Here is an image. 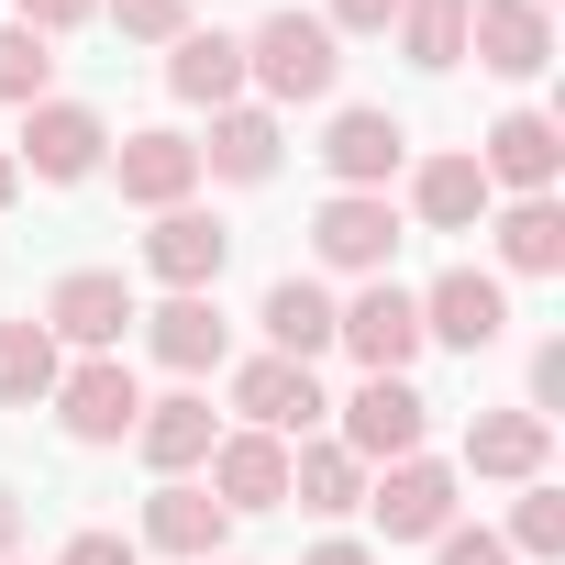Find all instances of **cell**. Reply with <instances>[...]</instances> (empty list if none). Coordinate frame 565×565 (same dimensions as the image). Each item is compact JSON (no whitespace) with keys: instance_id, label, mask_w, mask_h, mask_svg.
Masks as SVG:
<instances>
[{"instance_id":"obj_1","label":"cell","mask_w":565,"mask_h":565,"mask_svg":"<svg viewBox=\"0 0 565 565\" xmlns=\"http://www.w3.org/2000/svg\"><path fill=\"white\" fill-rule=\"evenodd\" d=\"M244 78H255L266 100H333V78H344L333 23H322V12H266V23L244 34Z\"/></svg>"},{"instance_id":"obj_2","label":"cell","mask_w":565,"mask_h":565,"mask_svg":"<svg viewBox=\"0 0 565 565\" xmlns=\"http://www.w3.org/2000/svg\"><path fill=\"white\" fill-rule=\"evenodd\" d=\"M333 344H355L366 377H399V366L422 355V300L399 289V277H366V289L333 311Z\"/></svg>"},{"instance_id":"obj_3","label":"cell","mask_w":565,"mask_h":565,"mask_svg":"<svg viewBox=\"0 0 565 565\" xmlns=\"http://www.w3.org/2000/svg\"><path fill=\"white\" fill-rule=\"evenodd\" d=\"M311 244H322V266H344V277H388V255H399L388 189H333V200L311 211Z\"/></svg>"},{"instance_id":"obj_4","label":"cell","mask_w":565,"mask_h":565,"mask_svg":"<svg viewBox=\"0 0 565 565\" xmlns=\"http://www.w3.org/2000/svg\"><path fill=\"white\" fill-rule=\"evenodd\" d=\"M510 333V289L477 266H444L433 289H422V344H455V355H488Z\"/></svg>"},{"instance_id":"obj_5","label":"cell","mask_w":565,"mask_h":565,"mask_svg":"<svg viewBox=\"0 0 565 565\" xmlns=\"http://www.w3.org/2000/svg\"><path fill=\"white\" fill-rule=\"evenodd\" d=\"M422 422H433V399L411 377H366L344 399V455L355 466H399V455H422Z\"/></svg>"},{"instance_id":"obj_6","label":"cell","mask_w":565,"mask_h":565,"mask_svg":"<svg viewBox=\"0 0 565 565\" xmlns=\"http://www.w3.org/2000/svg\"><path fill=\"white\" fill-rule=\"evenodd\" d=\"M366 510H377V532H388V543H433V532H455V466L399 455V466L366 488Z\"/></svg>"},{"instance_id":"obj_7","label":"cell","mask_w":565,"mask_h":565,"mask_svg":"<svg viewBox=\"0 0 565 565\" xmlns=\"http://www.w3.org/2000/svg\"><path fill=\"white\" fill-rule=\"evenodd\" d=\"M233 411H244V433H311L333 399H322V377L311 366H289V355H255V366H233Z\"/></svg>"},{"instance_id":"obj_8","label":"cell","mask_w":565,"mask_h":565,"mask_svg":"<svg viewBox=\"0 0 565 565\" xmlns=\"http://www.w3.org/2000/svg\"><path fill=\"white\" fill-rule=\"evenodd\" d=\"M466 45L488 78H543L554 67V12H532V0H466Z\"/></svg>"},{"instance_id":"obj_9","label":"cell","mask_w":565,"mask_h":565,"mask_svg":"<svg viewBox=\"0 0 565 565\" xmlns=\"http://www.w3.org/2000/svg\"><path fill=\"white\" fill-rule=\"evenodd\" d=\"M100 145H111V122H100L89 100H34V111H23V156H12V167H34V178H56V189H67V178H89V167H100Z\"/></svg>"},{"instance_id":"obj_10","label":"cell","mask_w":565,"mask_h":565,"mask_svg":"<svg viewBox=\"0 0 565 565\" xmlns=\"http://www.w3.org/2000/svg\"><path fill=\"white\" fill-rule=\"evenodd\" d=\"M56 422H67L78 444H122V433L145 422V388H134V366H122V355H89L78 377H56Z\"/></svg>"},{"instance_id":"obj_11","label":"cell","mask_w":565,"mask_h":565,"mask_svg":"<svg viewBox=\"0 0 565 565\" xmlns=\"http://www.w3.org/2000/svg\"><path fill=\"white\" fill-rule=\"evenodd\" d=\"M122 322H134V289H122L111 266H78V277H56V289H45V333H56V344L111 355V344H122Z\"/></svg>"},{"instance_id":"obj_12","label":"cell","mask_w":565,"mask_h":565,"mask_svg":"<svg viewBox=\"0 0 565 565\" xmlns=\"http://www.w3.org/2000/svg\"><path fill=\"white\" fill-rule=\"evenodd\" d=\"M222 255H233V222H211V211H156V233H145V266L167 277V289H211L222 277Z\"/></svg>"},{"instance_id":"obj_13","label":"cell","mask_w":565,"mask_h":565,"mask_svg":"<svg viewBox=\"0 0 565 565\" xmlns=\"http://www.w3.org/2000/svg\"><path fill=\"white\" fill-rule=\"evenodd\" d=\"M399 156H411V122H399V111H333V134H322V167H333L344 189H388Z\"/></svg>"},{"instance_id":"obj_14","label":"cell","mask_w":565,"mask_h":565,"mask_svg":"<svg viewBox=\"0 0 565 565\" xmlns=\"http://www.w3.org/2000/svg\"><path fill=\"white\" fill-rule=\"evenodd\" d=\"M488 189H521V200H554V167H565V134L543 122V111H510V122H488Z\"/></svg>"},{"instance_id":"obj_15","label":"cell","mask_w":565,"mask_h":565,"mask_svg":"<svg viewBox=\"0 0 565 565\" xmlns=\"http://www.w3.org/2000/svg\"><path fill=\"white\" fill-rule=\"evenodd\" d=\"M111 178H122L134 211H178V200L200 189V145H189V134H122Z\"/></svg>"},{"instance_id":"obj_16","label":"cell","mask_w":565,"mask_h":565,"mask_svg":"<svg viewBox=\"0 0 565 565\" xmlns=\"http://www.w3.org/2000/svg\"><path fill=\"white\" fill-rule=\"evenodd\" d=\"M211 499L222 510H277L289 499V444L277 433H222L211 444Z\"/></svg>"},{"instance_id":"obj_17","label":"cell","mask_w":565,"mask_h":565,"mask_svg":"<svg viewBox=\"0 0 565 565\" xmlns=\"http://www.w3.org/2000/svg\"><path fill=\"white\" fill-rule=\"evenodd\" d=\"M222 532H233V510H222L211 488H189V477H167V488L145 499V543H156V554L211 565V554H222Z\"/></svg>"},{"instance_id":"obj_18","label":"cell","mask_w":565,"mask_h":565,"mask_svg":"<svg viewBox=\"0 0 565 565\" xmlns=\"http://www.w3.org/2000/svg\"><path fill=\"white\" fill-rule=\"evenodd\" d=\"M134 322H145V344H156V355H167L178 377L222 366V344H233V333H222V311H211V289H178L167 311H134Z\"/></svg>"},{"instance_id":"obj_19","label":"cell","mask_w":565,"mask_h":565,"mask_svg":"<svg viewBox=\"0 0 565 565\" xmlns=\"http://www.w3.org/2000/svg\"><path fill=\"white\" fill-rule=\"evenodd\" d=\"M134 444H145V466L156 477H189V466H211V399H145V422H134Z\"/></svg>"},{"instance_id":"obj_20","label":"cell","mask_w":565,"mask_h":565,"mask_svg":"<svg viewBox=\"0 0 565 565\" xmlns=\"http://www.w3.org/2000/svg\"><path fill=\"white\" fill-rule=\"evenodd\" d=\"M543 455H554V422H532V411H488V422L466 433V466H477V477H510V488H532Z\"/></svg>"},{"instance_id":"obj_21","label":"cell","mask_w":565,"mask_h":565,"mask_svg":"<svg viewBox=\"0 0 565 565\" xmlns=\"http://www.w3.org/2000/svg\"><path fill=\"white\" fill-rule=\"evenodd\" d=\"M167 89H178V100H200V111H233V89H244V34H178Z\"/></svg>"},{"instance_id":"obj_22","label":"cell","mask_w":565,"mask_h":565,"mask_svg":"<svg viewBox=\"0 0 565 565\" xmlns=\"http://www.w3.org/2000/svg\"><path fill=\"white\" fill-rule=\"evenodd\" d=\"M411 211H422L433 233H477V222H488V167H477V156H433V167L411 178Z\"/></svg>"},{"instance_id":"obj_23","label":"cell","mask_w":565,"mask_h":565,"mask_svg":"<svg viewBox=\"0 0 565 565\" xmlns=\"http://www.w3.org/2000/svg\"><path fill=\"white\" fill-rule=\"evenodd\" d=\"M255 322H266V344L289 355V366H311V355L333 344V300L311 289V277H277V289H266V311H255Z\"/></svg>"},{"instance_id":"obj_24","label":"cell","mask_w":565,"mask_h":565,"mask_svg":"<svg viewBox=\"0 0 565 565\" xmlns=\"http://www.w3.org/2000/svg\"><path fill=\"white\" fill-rule=\"evenodd\" d=\"M200 167H211V178H244V189H255V178H277V111H244V100H233V111H211Z\"/></svg>"},{"instance_id":"obj_25","label":"cell","mask_w":565,"mask_h":565,"mask_svg":"<svg viewBox=\"0 0 565 565\" xmlns=\"http://www.w3.org/2000/svg\"><path fill=\"white\" fill-rule=\"evenodd\" d=\"M289 499L322 510V521H344V510H366V466H355L344 444H300V455H289Z\"/></svg>"},{"instance_id":"obj_26","label":"cell","mask_w":565,"mask_h":565,"mask_svg":"<svg viewBox=\"0 0 565 565\" xmlns=\"http://www.w3.org/2000/svg\"><path fill=\"white\" fill-rule=\"evenodd\" d=\"M56 399V333L23 311V322H0V411H34Z\"/></svg>"},{"instance_id":"obj_27","label":"cell","mask_w":565,"mask_h":565,"mask_svg":"<svg viewBox=\"0 0 565 565\" xmlns=\"http://www.w3.org/2000/svg\"><path fill=\"white\" fill-rule=\"evenodd\" d=\"M499 266L510 277H554L565 266V211L554 200H510L499 211Z\"/></svg>"},{"instance_id":"obj_28","label":"cell","mask_w":565,"mask_h":565,"mask_svg":"<svg viewBox=\"0 0 565 565\" xmlns=\"http://www.w3.org/2000/svg\"><path fill=\"white\" fill-rule=\"evenodd\" d=\"M399 45H411V67H455L466 56V0H399Z\"/></svg>"},{"instance_id":"obj_29","label":"cell","mask_w":565,"mask_h":565,"mask_svg":"<svg viewBox=\"0 0 565 565\" xmlns=\"http://www.w3.org/2000/svg\"><path fill=\"white\" fill-rule=\"evenodd\" d=\"M45 78H56V45H45L34 23H0V100L34 111V100H45Z\"/></svg>"},{"instance_id":"obj_30","label":"cell","mask_w":565,"mask_h":565,"mask_svg":"<svg viewBox=\"0 0 565 565\" xmlns=\"http://www.w3.org/2000/svg\"><path fill=\"white\" fill-rule=\"evenodd\" d=\"M510 554H565V488H521V510H510Z\"/></svg>"},{"instance_id":"obj_31","label":"cell","mask_w":565,"mask_h":565,"mask_svg":"<svg viewBox=\"0 0 565 565\" xmlns=\"http://www.w3.org/2000/svg\"><path fill=\"white\" fill-rule=\"evenodd\" d=\"M100 12H111L134 45H178V34H189V0H100Z\"/></svg>"},{"instance_id":"obj_32","label":"cell","mask_w":565,"mask_h":565,"mask_svg":"<svg viewBox=\"0 0 565 565\" xmlns=\"http://www.w3.org/2000/svg\"><path fill=\"white\" fill-rule=\"evenodd\" d=\"M433 565H510L499 532H433Z\"/></svg>"},{"instance_id":"obj_33","label":"cell","mask_w":565,"mask_h":565,"mask_svg":"<svg viewBox=\"0 0 565 565\" xmlns=\"http://www.w3.org/2000/svg\"><path fill=\"white\" fill-rule=\"evenodd\" d=\"M554 399H565V344L532 355V422H554Z\"/></svg>"},{"instance_id":"obj_34","label":"cell","mask_w":565,"mask_h":565,"mask_svg":"<svg viewBox=\"0 0 565 565\" xmlns=\"http://www.w3.org/2000/svg\"><path fill=\"white\" fill-rule=\"evenodd\" d=\"M399 0H333V34H388Z\"/></svg>"},{"instance_id":"obj_35","label":"cell","mask_w":565,"mask_h":565,"mask_svg":"<svg viewBox=\"0 0 565 565\" xmlns=\"http://www.w3.org/2000/svg\"><path fill=\"white\" fill-rule=\"evenodd\" d=\"M56 565H134V543H122V532H78Z\"/></svg>"},{"instance_id":"obj_36","label":"cell","mask_w":565,"mask_h":565,"mask_svg":"<svg viewBox=\"0 0 565 565\" xmlns=\"http://www.w3.org/2000/svg\"><path fill=\"white\" fill-rule=\"evenodd\" d=\"M89 12H100V0H23V23H34V34H67V23H89Z\"/></svg>"},{"instance_id":"obj_37","label":"cell","mask_w":565,"mask_h":565,"mask_svg":"<svg viewBox=\"0 0 565 565\" xmlns=\"http://www.w3.org/2000/svg\"><path fill=\"white\" fill-rule=\"evenodd\" d=\"M300 565H377L366 543H322V554H300Z\"/></svg>"},{"instance_id":"obj_38","label":"cell","mask_w":565,"mask_h":565,"mask_svg":"<svg viewBox=\"0 0 565 565\" xmlns=\"http://www.w3.org/2000/svg\"><path fill=\"white\" fill-rule=\"evenodd\" d=\"M12 532H23V488H0V554H12Z\"/></svg>"},{"instance_id":"obj_39","label":"cell","mask_w":565,"mask_h":565,"mask_svg":"<svg viewBox=\"0 0 565 565\" xmlns=\"http://www.w3.org/2000/svg\"><path fill=\"white\" fill-rule=\"evenodd\" d=\"M12 189H23V167H12V145H0V211H12Z\"/></svg>"},{"instance_id":"obj_40","label":"cell","mask_w":565,"mask_h":565,"mask_svg":"<svg viewBox=\"0 0 565 565\" xmlns=\"http://www.w3.org/2000/svg\"><path fill=\"white\" fill-rule=\"evenodd\" d=\"M532 12H554V0H532Z\"/></svg>"}]
</instances>
